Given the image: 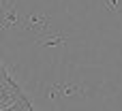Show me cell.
<instances>
[{"instance_id":"1","label":"cell","mask_w":122,"mask_h":111,"mask_svg":"<svg viewBox=\"0 0 122 111\" xmlns=\"http://www.w3.org/2000/svg\"><path fill=\"white\" fill-rule=\"evenodd\" d=\"M24 96H26V92L19 88V83H17L13 77L0 81V109L11 107L13 103H17V101L24 98Z\"/></svg>"},{"instance_id":"3","label":"cell","mask_w":122,"mask_h":111,"mask_svg":"<svg viewBox=\"0 0 122 111\" xmlns=\"http://www.w3.org/2000/svg\"><path fill=\"white\" fill-rule=\"evenodd\" d=\"M9 77H11V73H9V68H6L2 56H0V81H2V79H9Z\"/></svg>"},{"instance_id":"2","label":"cell","mask_w":122,"mask_h":111,"mask_svg":"<svg viewBox=\"0 0 122 111\" xmlns=\"http://www.w3.org/2000/svg\"><path fill=\"white\" fill-rule=\"evenodd\" d=\"M0 111H34V107H32V101H30V96L26 94L24 98H19L17 103H13L11 107H6V109H0Z\"/></svg>"}]
</instances>
